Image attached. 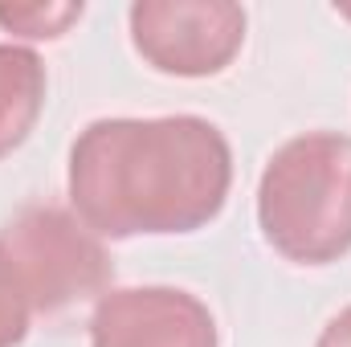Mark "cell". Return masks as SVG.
<instances>
[{"mask_svg":"<svg viewBox=\"0 0 351 347\" xmlns=\"http://www.w3.org/2000/svg\"><path fill=\"white\" fill-rule=\"evenodd\" d=\"M233 152L200 115L98 119L70 147V204L98 237H164L217 221Z\"/></svg>","mask_w":351,"mask_h":347,"instance_id":"1","label":"cell"},{"mask_svg":"<svg viewBox=\"0 0 351 347\" xmlns=\"http://www.w3.org/2000/svg\"><path fill=\"white\" fill-rule=\"evenodd\" d=\"M258 225L274 254L298 265L351 254V135L311 131L282 143L258 184Z\"/></svg>","mask_w":351,"mask_h":347,"instance_id":"2","label":"cell"},{"mask_svg":"<svg viewBox=\"0 0 351 347\" xmlns=\"http://www.w3.org/2000/svg\"><path fill=\"white\" fill-rule=\"evenodd\" d=\"M4 254L29 294V307L58 315L82 298H94L110 282V258L102 237L66 208H29L0 233Z\"/></svg>","mask_w":351,"mask_h":347,"instance_id":"3","label":"cell"},{"mask_svg":"<svg viewBox=\"0 0 351 347\" xmlns=\"http://www.w3.org/2000/svg\"><path fill=\"white\" fill-rule=\"evenodd\" d=\"M139 58L176 78L221 74L245 45V8L229 0H139L131 4Z\"/></svg>","mask_w":351,"mask_h":347,"instance_id":"4","label":"cell"},{"mask_svg":"<svg viewBox=\"0 0 351 347\" xmlns=\"http://www.w3.org/2000/svg\"><path fill=\"white\" fill-rule=\"evenodd\" d=\"M90 347H217V323L188 290L127 286L98 298Z\"/></svg>","mask_w":351,"mask_h":347,"instance_id":"5","label":"cell"},{"mask_svg":"<svg viewBox=\"0 0 351 347\" xmlns=\"http://www.w3.org/2000/svg\"><path fill=\"white\" fill-rule=\"evenodd\" d=\"M45 106V66L25 45H0V160L12 156Z\"/></svg>","mask_w":351,"mask_h":347,"instance_id":"6","label":"cell"},{"mask_svg":"<svg viewBox=\"0 0 351 347\" xmlns=\"http://www.w3.org/2000/svg\"><path fill=\"white\" fill-rule=\"evenodd\" d=\"M82 4H53V0H37V4H0V29L29 37V41H53L62 33H70L82 21Z\"/></svg>","mask_w":351,"mask_h":347,"instance_id":"7","label":"cell"},{"mask_svg":"<svg viewBox=\"0 0 351 347\" xmlns=\"http://www.w3.org/2000/svg\"><path fill=\"white\" fill-rule=\"evenodd\" d=\"M29 315H33L29 294H25V286L16 278L12 258L0 246V347H16L29 335Z\"/></svg>","mask_w":351,"mask_h":347,"instance_id":"8","label":"cell"},{"mask_svg":"<svg viewBox=\"0 0 351 347\" xmlns=\"http://www.w3.org/2000/svg\"><path fill=\"white\" fill-rule=\"evenodd\" d=\"M315 347H351V307L339 311V315L323 327V335H319Z\"/></svg>","mask_w":351,"mask_h":347,"instance_id":"9","label":"cell"}]
</instances>
